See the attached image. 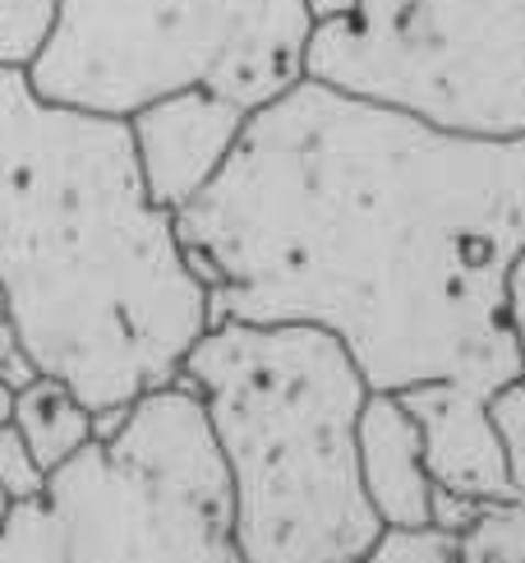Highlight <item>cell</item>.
I'll return each mask as SVG.
<instances>
[{
  "label": "cell",
  "instance_id": "30bf717a",
  "mask_svg": "<svg viewBox=\"0 0 525 563\" xmlns=\"http://www.w3.org/2000/svg\"><path fill=\"white\" fill-rule=\"evenodd\" d=\"M489 416L503 434L512 466V499L493 504L461 531V559H525V379L489 397Z\"/></svg>",
  "mask_w": 525,
  "mask_h": 563
},
{
  "label": "cell",
  "instance_id": "8992f818",
  "mask_svg": "<svg viewBox=\"0 0 525 563\" xmlns=\"http://www.w3.org/2000/svg\"><path fill=\"white\" fill-rule=\"evenodd\" d=\"M438 60L474 134H525V0H428Z\"/></svg>",
  "mask_w": 525,
  "mask_h": 563
},
{
  "label": "cell",
  "instance_id": "6da1fadb",
  "mask_svg": "<svg viewBox=\"0 0 525 563\" xmlns=\"http://www.w3.org/2000/svg\"><path fill=\"white\" fill-rule=\"evenodd\" d=\"M212 319L314 323L369 388L498 393L525 356L507 273L525 250V134H470L295 79L176 208Z\"/></svg>",
  "mask_w": 525,
  "mask_h": 563
},
{
  "label": "cell",
  "instance_id": "e0dca14e",
  "mask_svg": "<svg viewBox=\"0 0 525 563\" xmlns=\"http://www.w3.org/2000/svg\"><path fill=\"white\" fill-rule=\"evenodd\" d=\"M304 5L314 23H332V19H346L355 10V0H304Z\"/></svg>",
  "mask_w": 525,
  "mask_h": 563
},
{
  "label": "cell",
  "instance_id": "7c38bea8",
  "mask_svg": "<svg viewBox=\"0 0 525 563\" xmlns=\"http://www.w3.org/2000/svg\"><path fill=\"white\" fill-rule=\"evenodd\" d=\"M60 0H0V69H29Z\"/></svg>",
  "mask_w": 525,
  "mask_h": 563
},
{
  "label": "cell",
  "instance_id": "d6986e66",
  "mask_svg": "<svg viewBox=\"0 0 525 563\" xmlns=\"http://www.w3.org/2000/svg\"><path fill=\"white\" fill-rule=\"evenodd\" d=\"M10 508H14V499L5 495V489H0V522H5V518H10Z\"/></svg>",
  "mask_w": 525,
  "mask_h": 563
},
{
  "label": "cell",
  "instance_id": "ffe728a7",
  "mask_svg": "<svg viewBox=\"0 0 525 563\" xmlns=\"http://www.w3.org/2000/svg\"><path fill=\"white\" fill-rule=\"evenodd\" d=\"M10 314V291H5V282H0V319Z\"/></svg>",
  "mask_w": 525,
  "mask_h": 563
},
{
  "label": "cell",
  "instance_id": "5bb4252c",
  "mask_svg": "<svg viewBox=\"0 0 525 563\" xmlns=\"http://www.w3.org/2000/svg\"><path fill=\"white\" fill-rule=\"evenodd\" d=\"M46 485V466L37 462V453L29 449V439L19 434V426H0V489L23 504V499H37Z\"/></svg>",
  "mask_w": 525,
  "mask_h": 563
},
{
  "label": "cell",
  "instance_id": "9c48e42d",
  "mask_svg": "<svg viewBox=\"0 0 525 563\" xmlns=\"http://www.w3.org/2000/svg\"><path fill=\"white\" fill-rule=\"evenodd\" d=\"M360 476L383 527L434 522V476L424 462V430L401 393L373 388L360 411Z\"/></svg>",
  "mask_w": 525,
  "mask_h": 563
},
{
  "label": "cell",
  "instance_id": "277c9868",
  "mask_svg": "<svg viewBox=\"0 0 525 563\" xmlns=\"http://www.w3.org/2000/svg\"><path fill=\"white\" fill-rule=\"evenodd\" d=\"M185 559L241 563L235 485L203 397L185 379L138 393L115 430L46 472L0 522V563Z\"/></svg>",
  "mask_w": 525,
  "mask_h": 563
},
{
  "label": "cell",
  "instance_id": "ac0fdd59",
  "mask_svg": "<svg viewBox=\"0 0 525 563\" xmlns=\"http://www.w3.org/2000/svg\"><path fill=\"white\" fill-rule=\"evenodd\" d=\"M14 407H19V388L10 379H0V426H10L14 420Z\"/></svg>",
  "mask_w": 525,
  "mask_h": 563
},
{
  "label": "cell",
  "instance_id": "5b68a950",
  "mask_svg": "<svg viewBox=\"0 0 525 563\" xmlns=\"http://www.w3.org/2000/svg\"><path fill=\"white\" fill-rule=\"evenodd\" d=\"M309 33L304 0H60L29 84L115 121L180 88L258 111L304 79Z\"/></svg>",
  "mask_w": 525,
  "mask_h": 563
},
{
  "label": "cell",
  "instance_id": "ba28073f",
  "mask_svg": "<svg viewBox=\"0 0 525 563\" xmlns=\"http://www.w3.org/2000/svg\"><path fill=\"white\" fill-rule=\"evenodd\" d=\"M401 402L424 430V462L438 489L480 508L512 499V466L489 416V393L457 379H434L405 388Z\"/></svg>",
  "mask_w": 525,
  "mask_h": 563
},
{
  "label": "cell",
  "instance_id": "52a82bcc",
  "mask_svg": "<svg viewBox=\"0 0 525 563\" xmlns=\"http://www.w3.org/2000/svg\"><path fill=\"white\" fill-rule=\"evenodd\" d=\"M245 121H249V111L241 102L222 98V92H208V88H180L148 107H138L125 125H130L134 157H138L148 195L161 208H171V213L185 208L226 167Z\"/></svg>",
  "mask_w": 525,
  "mask_h": 563
},
{
  "label": "cell",
  "instance_id": "4fadbf2b",
  "mask_svg": "<svg viewBox=\"0 0 525 563\" xmlns=\"http://www.w3.org/2000/svg\"><path fill=\"white\" fill-rule=\"evenodd\" d=\"M369 559L373 563H447V559H461V531H451L443 522L383 527Z\"/></svg>",
  "mask_w": 525,
  "mask_h": 563
},
{
  "label": "cell",
  "instance_id": "8fae6325",
  "mask_svg": "<svg viewBox=\"0 0 525 563\" xmlns=\"http://www.w3.org/2000/svg\"><path fill=\"white\" fill-rule=\"evenodd\" d=\"M14 426L23 439H29V449L37 453V462L46 472H56L65 457H75L83 443L98 434L92 407L65 379H52V374H42L37 384H29L19 393Z\"/></svg>",
  "mask_w": 525,
  "mask_h": 563
},
{
  "label": "cell",
  "instance_id": "44dd1931",
  "mask_svg": "<svg viewBox=\"0 0 525 563\" xmlns=\"http://www.w3.org/2000/svg\"><path fill=\"white\" fill-rule=\"evenodd\" d=\"M521 379H525V369H521Z\"/></svg>",
  "mask_w": 525,
  "mask_h": 563
},
{
  "label": "cell",
  "instance_id": "9a60e30c",
  "mask_svg": "<svg viewBox=\"0 0 525 563\" xmlns=\"http://www.w3.org/2000/svg\"><path fill=\"white\" fill-rule=\"evenodd\" d=\"M0 379H10L19 393L42 379V365H37V356L29 351V342H23V333L14 328L10 314L0 319Z\"/></svg>",
  "mask_w": 525,
  "mask_h": 563
},
{
  "label": "cell",
  "instance_id": "2e32d148",
  "mask_svg": "<svg viewBox=\"0 0 525 563\" xmlns=\"http://www.w3.org/2000/svg\"><path fill=\"white\" fill-rule=\"evenodd\" d=\"M507 323H512V338L525 356V250L516 254V264L507 273Z\"/></svg>",
  "mask_w": 525,
  "mask_h": 563
},
{
  "label": "cell",
  "instance_id": "7a4b0ae2",
  "mask_svg": "<svg viewBox=\"0 0 525 563\" xmlns=\"http://www.w3.org/2000/svg\"><path fill=\"white\" fill-rule=\"evenodd\" d=\"M0 282L42 374L92 411L180 379L212 323L130 125L42 98L29 69H0Z\"/></svg>",
  "mask_w": 525,
  "mask_h": 563
},
{
  "label": "cell",
  "instance_id": "3957f363",
  "mask_svg": "<svg viewBox=\"0 0 525 563\" xmlns=\"http://www.w3.org/2000/svg\"><path fill=\"white\" fill-rule=\"evenodd\" d=\"M180 379L203 397L235 485L241 563L369 559L378 512L360 476L369 379L314 323L212 319Z\"/></svg>",
  "mask_w": 525,
  "mask_h": 563
}]
</instances>
